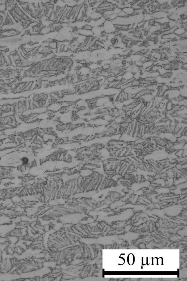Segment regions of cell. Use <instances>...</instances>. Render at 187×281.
<instances>
[{
	"instance_id": "cell-1",
	"label": "cell",
	"mask_w": 187,
	"mask_h": 281,
	"mask_svg": "<svg viewBox=\"0 0 187 281\" xmlns=\"http://www.w3.org/2000/svg\"><path fill=\"white\" fill-rule=\"evenodd\" d=\"M103 28L105 29V32L107 33L111 34L116 31V28L111 22L110 20H106L103 25Z\"/></svg>"
},
{
	"instance_id": "cell-2",
	"label": "cell",
	"mask_w": 187,
	"mask_h": 281,
	"mask_svg": "<svg viewBox=\"0 0 187 281\" xmlns=\"http://www.w3.org/2000/svg\"><path fill=\"white\" fill-rule=\"evenodd\" d=\"M62 106L61 104L59 103H54L53 104H50L48 107L49 110L52 112L58 111L59 110H60L61 107Z\"/></svg>"
},
{
	"instance_id": "cell-3",
	"label": "cell",
	"mask_w": 187,
	"mask_h": 281,
	"mask_svg": "<svg viewBox=\"0 0 187 281\" xmlns=\"http://www.w3.org/2000/svg\"><path fill=\"white\" fill-rule=\"evenodd\" d=\"M168 15L167 13L165 12L164 11H159L154 13L152 15V17H154L155 19H157L167 17Z\"/></svg>"
},
{
	"instance_id": "cell-4",
	"label": "cell",
	"mask_w": 187,
	"mask_h": 281,
	"mask_svg": "<svg viewBox=\"0 0 187 281\" xmlns=\"http://www.w3.org/2000/svg\"><path fill=\"white\" fill-rule=\"evenodd\" d=\"M122 11L125 13L128 16L133 15L134 12V10L131 7H126L122 9Z\"/></svg>"
},
{
	"instance_id": "cell-5",
	"label": "cell",
	"mask_w": 187,
	"mask_h": 281,
	"mask_svg": "<svg viewBox=\"0 0 187 281\" xmlns=\"http://www.w3.org/2000/svg\"><path fill=\"white\" fill-rule=\"evenodd\" d=\"M170 19L168 17H165L161 19H155V22L159 23L160 24H168L170 21Z\"/></svg>"
},
{
	"instance_id": "cell-6",
	"label": "cell",
	"mask_w": 187,
	"mask_h": 281,
	"mask_svg": "<svg viewBox=\"0 0 187 281\" xmlns=\"http://www.w3.org/2000/svg\"><path fill=\"white\" fill-rule=\"evenodd\" d=\"M186 31H187L185 30V29L183 27H181V28H177L176 29H175L174 31V33L177 36H181Z\"/></svg>"
},
{
	"instance_id": "cell-7",
	"label": "cell",
	"mask_w": 187,
	"mask_h": 281,
	"mask_svg": "<svg viewBox=\"0 0 187 281\" xmlns=\"http://www.w3.org/2000/svg\"><path fill=\"white\" fill-rule=\"evenodd\" d=\"M30 160L29 159V157L26 156H23L20 159V161L22 165L27 166L30 163Z\"/></svg>"
},
{
	"instance_id": "cell-8",
	"label": "cell",
	"mask_w": 187,
	"mask_h": 281,
	"mask_svg": "<svg viewBox=\"0 0 187 281\" xmlns=\"http://www.w3.org/2000/svg\"><path fill=\"white\" fill-rule=\"evenodd\" d=\"M122 76L123 79L129 80L133 78L134 74L131 72H125L123 75H122Z\"/></svg>"
},
{
	"instance_id": "cell-9",
	"label": "cell",
	"mask_w": 187,
	"mask_h": 281,
	"mask_svg": "<svg viewBox=\"0 0 187 281\" xmlns=\"http://www.w3.org/2000/svg\"><path fill=\"white\" fill-rule=\"evenodd\" d=\"M177 37V35H175V34L171 33L169 34H168V35H163L162 36V38L163 39H168V40H171L172 39H174V38H176Z\"/></svg>"
},
{
	"instance_id": "cell-10",
	"label": "cell",
	"mask_w": 187,
	"mask_h": 281,
	"mask_svg": "<svg viewBox=\"0 0 187 281\" xmlns=\"http://www.w3.org/2000/svg\"><path fill=\"white\" fill-rule=\"evenodd\" d=\"M154 62H153V61H151V60L146 61L143 63L142 66L143 67L144 69H145L148 67H152V66L154 65Z\"/></svg>"
},
{
	"instance_id": "cell-11",
	"label": "cell",
	"mask_w": 187,
	"mask_h": 281,
	"mask_svg": "<svg viewBox=\"0 0 187 281\" xmlns=\"http://www.w3.org/2000/svg\"><path fill=\"white\" fill-rule=\"evenodd\" d=\"M141 83V79L140 80H134L132 82L131 86L133 87H139Z\"/></svg>"
},
{
	"instance_id": "cell-12",
	"label": "cell",
	"mask_w": 187,
	"mask_h": 281,
	"mask_svg": "<svg viewBox=\"0 0 187 281\" xmlns=\"http://www.w3.org/2000/svg\"><path fill=\"white\" fill-rule=\"evenodd\" d=\"M133 78L135 80H140L141 79V73L138 71V72L134 74Z\"/></svg>"
},
{
	"instance_id": "cell-13",
	"label": "cell",
	"mask_w": 187,
	"mask_h": 281,
	"mask_svg": "<svg viewBox=\"0 0 187 281\" xmlns=\"http://www.w3.org/2000/svg\"><path fill=\"white\" fill-rule=\"evenodd\" d=\"M173 105L172 103L170 102V101L168 102L167 103L166 105V109L167 111H169L171 110L173 108Z\"/></svg>"
},
{
	"instance_id": "cell-14",
	"label": "cell",
	"mask_w": 187,
	"mask_h": 281,
	"mask_svg": "<svg viewBox=\"0 0 187 281\" xmlns=\"http://www.w3.org/2000/svg\"><path fill=\"white\" fill-rule=\"evenodd\" d=\"M133 89V87L132 86H131V87H127L126 88L124 89L122 91L125 93L129 94H131V92L132 91Z\"/></svg>"
},
{
	"instance_id": "cell-15",
	"label": "cell",
	"mask_w": 187,
	"mask_h": 281,
	"mask_svg": "<svg viewBox=\"0 0 187 281\" xmlns=\"http://www.w3.org/2000/svg\"><path fill=\"white\" fill-rule=\"evenodd\" d=\"M143 63H142V62L140 61H137L135 63H134V64L135 65V66H137V67H140L141 66H143Z\"/></svg>"
},
{
	"instance_id": "cell-16",
	"label": "cell",
	"mask_w": 187,
	"mask_h": 281,
	"mask_svg": "<svg viewBox=\"0 0 187 281\" xmlns=\"http://www.w3.org/2000/svg\"><path fill=\"white\" fill-rule=\"evenodd\" d=\"M53 44H55V43H51V44H52V45ZM56 46V45L55 44V45H54V46ZM52 48H53V46H52ZM54 48H55V47H54Z\"/></svg>"
}]
</instances>
